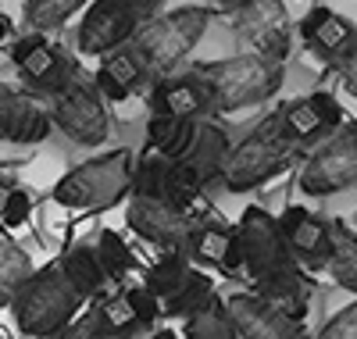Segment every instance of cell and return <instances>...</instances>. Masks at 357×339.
<instances>
[{
    "instance_id": "1",
    "label": "cell",
    "mask_w": 357,
    "mask_h": 339,
    "mask_svg": "<svg viewBox=\"0 0 357 339\" xmlns=\"http://www.w3.org/2000/svg\"><path fill=\"white\" fill-rule=\"evenodd\" d=\"M86 303V293L68 279L61 261L54 257L29 275L25 286L11 296V311L25 339H54L82 315Z\"/></svg>"
},
{
    "instance_id": "2",
    "label": "cell",
    "mask_w": 357,
    "mask_h": 339,
    "mask_svg": "<svg viewBox=\"0 0 357 339\" xmlns=\"http://www.w3.org/2000/svg\"><path fill=\"white\" fill-rule=\"evenodd\" d=\"M197 72L207 82L215 114H236V111L268 104L286 82V65L268 61L254 50L211 61V65H200Z\"/></svg>"
},
{
    "instance_id": "3",
    "label": "cell",
    "mask_w": 357,
    "mask_h": 339,
    "mask_svg": "<svg viewBox=\"0 0 357 339\" xmlns=\"http://www.w3.org/2000/svg\"><path fill=\"white\" fill-rule=\"evenodd\" d=\"M132 175H136V153L129 146H114L68 168L57 179L50 197L57 207L68 211H107L132 197Z\"/></svg>"
},
{
    "instance_id": "4",
    "label": "cell",
    "mask_w": 357,
    "mask_h": 339,
    "mask_svg": "<svg viewBox=\"0 0 357 339\" xmlns=\"http://www.w3.org/2000/svg\"><path fill=\"white\" fill-rule=\"evenodd\" d=\"M211 18H215L211 8H197V4H186V8L161 11L154 18H146L132 36V50L143 57L151 79L175 75L178 65L193 54V47L207 33Z\"/></svg>"
},
{
    "instance_id": "5",
    "label": "cell",
    "mask_w": 357,
    "mask_h": 339,
    "mask_svg": "<svg viewBox=\"0 0 357 339\" xmlns=\"http://www.w3.org/2000/svg\"><path fill=\"white\" fill-rule=\"evenodd\" d=\"M296 158V146L286 143L282 126H279V111H272L268 118H261L257 126L229 146V158L222 168V186L229 193H250L264 182H272L275 175H282Z\"/></svg>"
},
{
    "instance_id": "6",
    "label": "cell",
    "mask_w": 357,
    "mask_h": 339,
    "mask_svg": "<svg viewBox=\"0 0 357 339\" xmlns=\"http://www.w3.org/2000/svg\"><path fill=\"white\" fill-rule=\"evenodd\" d=\"M54 129L75 146H104L111 140V111L97 82H86L79 72L57 89L47 104Z\"/></svg>"
},
{
    "instance_id": "7",
    "label": "cell",
    "mask_w": 357,
    "mask_h": 339,
    "mask_svg": "<svg viewBox=\"0 0 357 339\" xmlns=\"http://www.w3.org/2000/svg\"><path fill=\"white\" fill-rule=\"evenodd\" d=\"M347 190H357V121H343L301 165L304 197H336Z\"/></svg>"
},
{
    "instance_id": "8",
    "label": "cell",
    "mask_w": 357,
    "mask_h": 339,
    "mask_svg": "<svg viewBox=\"0 0 357 339\" xmlns=\"http://www.w3.org/2000/svg\"><path fill=\"white\" fill-rule=\"evenodd\" d=\"M204 186L207 182L193 168H186L183 161L165 158L154 146H143V153H136L132 197L158 200V204H168L175 211H190L197 204V197L204 193Z\"/></svg>"
},
{
    "instance_id": "9",
    "label": "cell",
    "mask_w": 357,
    "mask_h": 339,
    "mask_svg": "<svg viewBox=\"0 0 357 339\" xmlns=\"http://www.w3.org/2000/svg\"><path fill=\"white\" fill-rule=\"evenodd\" d=\"M232 229H236V246H240L243 271L250 275V282L261 279V275H268V271H279V268L296 264L293 254H289V246H286V239H282L279 218H272L264 207L250 204Z\"/></svg>"
},
{
    "instance_id": "10",
    "label": "cell",
    "mask_w": 357,
    "mask_h": 339,
    "mask_svg": "<svg viewBox=\"0 0 357 339\" xmlns=\"http://www.w3.org/2000/svg\"><path fill=\"white\" fill-rule=\"evenodd\" d=\"M232 25L243 43L268 61L286 65V57L293 54V25L282 0H247L243 8H236Z\"/></svg>"
},
{
    "instance_id": "11",
    "label": "cell",
    "mask_w": 357,
    "mask_h": 339,
    "mask_svg": "<svg viewBox=\"0 0 357 339\" xmlns=\"http://www.w3.org/2000/svg\"><path fill=\"white\" fill-rule=\"evenodd\" d=\"M139 25H143V18L126 4V0H93V4L82 11V22L75 29L79 54H86V57L104 54L107 57L114 50L129 47Z\"/></svg>"
},
{
    "instance_id": "12",
    "label": "cell",
    "mask_w": 357,
    "mask_h": 339,
    "mask_svg": "<svg viewBox=\"0 0 357 339\" xmlns=\"http://www.w3.org/2000/svg\"><path fill=\"white\" fill-rule=\"evenodd\" d=\"M343 107L333 93L325 89H314L307 97H296L289 100L286 107H279V126H282V136L289 146H307V143H318V140H329L340 126H343Z\"/></svg>"
},
{
    "instance_id": "13",
    "label": "cell",
    "mask_w": 357,
    "mask_h": 339,
    "mask_svg": "<svg viewBox=\"0 0 357 339\" xmlns=\"http://www.w3.org/2000/svg\"><path fill=\"white\" fill-rule=\"evenodd\" d=\"M126 222L143 243L158 246V250H186L193 225H197L190 218V211H175L168 204L143 200V197H129Z\"/></svg>"
},
{
    "instance_id": "14",
    "label": "cell",
    "mask_w": 357,
    "mask_h": 339,
    "mask_svg": "<svg viewBox=\"0 0 357 339\" xmlns=\"http://www.w3.org/2000/svg\"><path fill=\"white\" fill-rule=\"evenodd\" d=\"M11 65L25 75L29 86L47 93V97H54L75 75L72 61L61 54V47H54L43 33H29V36H18L11 43Z\"/></svg>"
},
{
    "instance_id": "15",
    "label": "cell",
    "mask_w": 357,
    "mask_h": 339,
    "mask_svg": "<svg viewBox=\"0 0 357 339\" xmlns=\"http://www.w3.org/2000/svg\"><path fill=\"white\" fill-rule=\"evenodd\" d=\"M279 229H282V239L289 246L293 261L301 268H321L329 261V250H333V222L329 218H321V214H314L301 204H289L279 214Z\"/></svg>"
},
{
    "instance_id": "16",
    "label": "cell",
    "mask_w": 357,
    "mask_h": 339,
    "mask_svg": "<svg viewBox=\"0 0 357 339\" xmlns=\"http://www.w3.org/2000/svg\"><path fill=\"white\" fill-rule=\"evenodd\" d=\"M54 133L50 111L36 104L33 97L18 93V89L0 82V143L15 146H36Z\"/></svg>"
},
{
    "instance_id": "17",
    "label": "cell",
    "mask_w": 357,
    "mask_h": 339,
    "mask_svg": "<svg viewBox=\"0 0 357 339\" xmlns=\"http://www.w3.org/2000/svg\"><path fill=\"white\" fill-rule=\"evenodd\" d=\"M225 303L236 318L240 339H301L304 336V322H293L289 315L275 311V307L268 300H261L254 289L232 293Z\"/></svg>"
},
{
    "instance_id": "18",
    "label": "cell",
    "mask_w": 357,
    "mask_h": 339,
    "mask_svg": "<svg viewBox=\"0 0 357 339\" xmlns=\"http://www.w3.org/2000/svg\"><path fill=\"white\" fill-rule=\"evenodd\" d=\"M151 114H165V118L215 114L211 93H207V82L200 79V72H175V75L158 79L154 93H151Z\"/></svg>"
},
{
    "instance_id": "19",
    "label": "cell",
    "mask_w": 357,
    "mask_h": 339,
    "mask_svg": "<svg viewBox=\"0 0 357 339\" xmlns=\"http://www.w3.org/2000/svg\"><path fill=\"white\" fill-rule=\"evenodd\" d=\"M254 293L272 303L275 311L289 315L293 322H304L307 307H311V296H314V282L301 264H289V268L268 271V275H261V279H254Z\"/></svg>"
},
{
    "instance_id": "20",
    "label": "cell",
    "mask_w": 357,
    "mask_h": 339,
    "mask_svg": "<svg viewBox=\"0 0 357 339\" xmlns=\"http://www.w3.org/2000/svg\"><path fill=\"white\" fill-rule=\"evenodd\" d=\"M301 40L314 54L336 61L357 40V25L350 18H343L340 11H333V8H314L301 18Z\"/></svg>"
},
{
    "instance_id": "21",
    "label": "cell",
    "mask_w": 357,
    "mask_h": 339,
    "mask_svg": "<svg viewBox=\"0 0 357 339\" xmlns=\"http://www.w3.org/2000/svg\"><path fill=\"white\" fill-rule=\"evenodd\" d=\"M186 257L197 264H211L222 271H240L243 257H240V246H236V229L222 225V222H197L190 246H186Z\"/></svg>"
},
{
    "instance_id": "22",
    "label": "cell",
    "mask_w": 357,
    "mask_h": 339,
    "mask_svg": "<svg viewBox=\"0 0 357 339\" xmlns=\"http://www.w3.org/2000/svg\"><path fill=\"white\" fill-rule=\"evenodd\" d=\"M146 79H151V72H146L143 57L132 50V43L122 47V50H114V54H107L100 61L97 75H93V82H97L104 100H126V97H132Z\"/></svg>"
},
{
    "instance_id": "23",
    "label": "cell",
    "mask_w": 357,
    "mask_h": 339,
    "mask_svg": "<svg viewBox=\"0 0 357 339\" xmlns=\"http://www.w3.org/2000/svg\"><path fill=\"white\" fill-rule=\"evenodd\" d=\"M229 146H232V140H229V133L218 126V121L200 118V121H197L193 146H190V153H186L183 165L193 168L204 182H215V179H222V168H225V158H229Z\"/></svg>"
},
{
    "instance_id": "24",
    "label": "cell",
    "mask_w": 357,
    "mask_h": 339,
    "mask_svg": "<svg viewBox=\"0 0 357 339\" xmlns=\"http://www.w3.org/2000/svg\"><path fill=\"white\" fill-rule=\"evenodd\" d=\"M89 322H93V329L104 336V339H129L136 332H143L136 311L129 307V296L126 289H118V293H107V296H97L93 307H89Z\"/></svg>"
},
{
    "instance_id": "25",
    "label": "cell",
    "mask_w": 357,
    "mask_h": 339,
    "mask_svg": "<svg viewBox=\"0 0 357 339\" xmlns=\"http://www.w3.org/2000/svg\"><path fill=\"white\" fill-rule=\"evenodd\" d=\"M61 261V268L68 271V279L86 293V300H97V296H104V289H107V271H104V264H100V257H97V250H93V239H82V243H75V246H68V250L57 257Z\"/></svg>"
},
{
    "instance_id": "26",
    "label": "cell",
    "mask_w": 357,
    "mask_h": 339,
    "mask_svg": "<svg viewBox=\"0 0 357 339\" xmlns=\"http://www.w3.org/2000/svg\"><path fill=\"white\" fill-rule=\"evenodd\" d=\"M197 121L200 118H165V114H151L146 118V146H154L158 153L172 161H186V153L193 146L197 136Z\"/></svg>"
},
{
    "instance_id": "27",
    "label": "cell",
    "mask_w": 357,
    "mask_h": 339,
    "mask_svg": "<svg viewBox=\"0 0 357 339\" xmlns=\"http://www.w3.org/2000/svg\"><path fill=\"white\" fill-rule=\"evenodd\" d=\"M183 336L186 339H240V329H236L229 303L218 293H211L193 315L183 318Z\"/></svg>"
},
{
    "instance_id": "28",
    "label": "cell",
    "mask_w": 357,
    "mask_h": 339,
    "mask_svg": "<svg viewBox=\"0 0 357 339\" xmlns=\"http://www.w3.org/2000/svg\"><path fill=\"white\" fill-rule=\"evenodd\" d=\"M329 268L333 282L340 289H347L350 296H357V229L350 222L333 218V250H329Z\"/></svg>"
},
{
    "instance_id": "29",
    "label": "cell",
    "mask_w": 357,
    "mask_h": 339,
    "mask_svg": "<svg viewBox=\"0 0 357 339\" xmlns=\"http://www.w3.org/2000/svg\"><path fill=\"white\" fill-rule=\"evenodd\" d=\"M190 271H193V261L186 257V250H165L151 268H146L143 286L151 289L158 300H168L178 286L190 279Z\"/></svg>"
},
{
    "instance_id": "30",
    "label": "cell",
    "mask_w": 357,
    "mask_h": 339,
    "mask_svg": "<svg viewBox=\"0 0 357 339\" xmlns=\"http://www.w3.org/2000/svg\"><path fill=\"white\" fill-rule=\"evenodd\" d=\"M33 271H36V264L29 261V254L22 250L11 236L0 232V300L11 303V296L25 286V279Z\"/></svg>"
},
{
    "instance_id": "31",
    "label": "cell",
    "mask_w": 357,
    "mask_h": 339,
    "mask_svg": "<svg viewBox=\"0 0 357 339\" xmlns=\"http://www.w3.org/2000/svg\"><path fill=\"white\" fill-rule=\"evenodd\" d=\"M211 293H215L211 275L200 271V268H193V271H190V279L178 286L168 300H161V315H165V318H186V315H193Z\"/></svg>"
},
{
    "instance_id": "32",
    "label": "cell",
    "mask_w": 357,
    "mask_h": 339,
    "mask_svg": "<svg viewBox=\"0 0 357 339\" xmlns=\"http://www.w3.org/2000/svg\"><path fill=\"white\" fill-rule=\"evenodd\" d=\"M82 8L86 0H25V25L33 33H50V29H61Z\"/></svg>"
},
{
    "instance_id": "33",
    "label": "cell",
    "mask_w": 357,
    "mask_h": 339,
    "mask_svg": "<svg viewBox=\"0 0 357 339\" xmlns=\"http://www.w3.org/2000/svg\"><path fill=\"white\" fill-rule=\"evenodd\" d=\"M93 250H97V257H100V264H104V271H107L111 282H122L126 275H129V268H132V250H129V243L118 236L114 229H100V232L93 236Z\"/></svg>"
},
{
    "instance_id": "34",
    "label": "cell",
    "mask_w": 357,
    "mask_h": 339,
    "mask_svg": "<svg viewBox=\"0 0 357 339\" xmlns=\"http://www.w3.org/2000/svg\"><path fill=\"white\" fill-rule=\"evenodd\" d=\"M126 296H129V307L136 311L143 332H151V329L158 325V318H165V315H161V300H158L151 289H146V286H129Z\"/></svg>"
},
{
    "instance_id": "35",
    "label": "cell",
    "mask_w": 357,
    "mask_h": 339,
    "mask_svg": "<svg viewBox=\"0 0 357 339\" xmlns=\"http://www.w3.org/2000/svg\"><path fill=\"white\" fill-rule=\"evenodd\" d=\"M318 339H357V296L347 307H340L333 318H325Z\"/></svg>"
},
{
    "instance_id": "36",
    "label": "cell",
    "mask_w": 357,
    "mask_h": 339,
    "mask_svg": "<svg viewBox=\"0 0 357 339\" xmlns=\"http://www.w3.org/2000/svg\"><path fill=\"white\" fill-rule=\"evenodd\" d=\"M29 214H33V197H29L25 190H15L11 193V200H8V207H4V214H0V229H22L25 222H29Z\"/></svg>"
},
{
    "instance_id": "37",
    "label": "cell",
    "mask_w": 357,
    "mask_h": 339,
    "mask_svg": "<svg viewBox=\"0 0 357 339\" xmlns=\"http://www.w3.org/2000/svg\"><path fill=\"white\" fill-rule=\"evenodd\" d=\"M333 68H336V75H340V82H343V89L350 97H357V40L333 61Z\"/></svg>"
},
{
    "instance_id": "38",
    "label": "cell",
    "mask_w": 357,
    "mask_h": 339,
    "mask_svg": "<svg viewBox=\"0 0 357 339\" xmlns=\"http://www.w3.org/2000/svg\"><path fill=\"white\" fill-rule=\"evenodd\" d=\"M54 339H104V336H100V332L93 329V322H89V315L82 311V315H79V318H75V322H72V325H68V329H65L61 336H54Z\"/></svg>"
},
{
    "instance_id": "39",
    "label": "cell",
    "mask_w": 357,
    "mask_h": 339,
    "mask_svg": "<svg viewBox=\"0 0 357 339\" xmlns=\"http://www.w3.org/2000/svg\"><path fill=\"white\" fill-rule=\"evenodd\" d=\"M126 4L146 22V18H154V15H161V4L165 0H126Z\"/></svg>"
},
{
    "instance_id": "40",
    "label": "cell",
    "mask_w": 357,
    "mask_h": 339,
    "mask_svg": "<svg viewBox=\"0 0 357 339\" xmlns=\"http://www.w3.org/2000/svg\"><path fill=\"white\" fill-rule=\"evenodd\" d=\"M18 186L8 179V175H0V214H4V207H8V200H11V193H15Z\"/></svg>"
},
{
    "instance_id": "41",
    "label": "cell",
    "mask_w": 357,
    "mask_h": 339,
    "mask_svg": "<svg viewBox=\"0 0 357 339\" xmlns=\"http://www.w3.org/2000/svg\"><path fill=\"white\" fill-rule=\"evenodd\" d=\"M146 339H186V336L175 332V329H151V332H146Z\"/></svg>"
},
{
    "instance_id": "42",
    "label": "cell",
    "mask_w": 357,
    "mask_h": 339,
    "mask_svg": "<svg viewBox=\"0 0 357 339\" xmlns=\"http://www.w3.org/2000/svg\"><path fill=\"white\" fill-rule=\"evenodd\" d=\"M8 33H11V22H8L4 15H0V43H4V40H8Z\"/></svg>"
},
{
    "instance_id": "43",
    "label": "cell",
    "mask_w": 357,
    "mask_h": 339,
    "mask_svg": "<svg viewBox=\"0 0 357 339\" xmlns=\"http://www.w3.org/2000/svg\"><path fill=\"white\" fill-rule=\"evenodd\" d=\"M218 4H222V8H229V11H236V8H243L247 0H218Z\"/></svg>"
},
{
    "instance_id": "44",
    "label": "cell",
    "mask_w": 357,
    "mask_h": 339,
    "mask_svg": "<svg viewBox=\"0 0 357 339\" xmlns=\"http://www.w3.org/2000/svg\"><path fill=\"white\" fill-rule=\"evenodd\" d=\"M350 225H354V229H357V211H354V218H350Z\"/></svg>"
},
{
    "instance_id": "45",
    "label": "cell",
    "mask_w": 357,
    "mask_h": 339,
    "mask_svg": "<svg viewBox=\"0 0 357 339\" xmlns=\"http://www.w3.org/2000/svg\"><path fill=\"white\" fill-rule=\"evenodd\" d=\"M301 339H318V336H307V332H304V336H301Z\"/></svg>"
}]
</instances>
